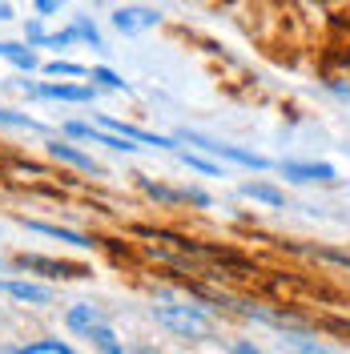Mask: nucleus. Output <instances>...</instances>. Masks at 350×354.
Returning a JSON list of instances; mask_svg holds the SVG:
<instances>
[{"instance_id":"27","label":"nucleus","mask_w":350,"mask_h":354,"mask_svg":"<svg viewBox=\"0 0 350 354\" xmlns=\"http://www.w3.org/2000/svg\"><path fill=\"white\" fill-rule=\"evenodd\" d=\"M61 4L65 0H33V12L37 17H53V12H61Z\"/></svg>"},{"instance_id":"2","label":"nucleus","mask_w":350,"mask_h":354,"mask_svg":"<svg viewBox=\"0 0 350 354\" xmlns=\"http://www.w3.org/2000/svg\"><path fill=\"white\" fill-rule=\"evenodd\" d=\"M157 322L165 330H174L177 338H210L214 334V322L210 314L197 306H161L157 310Z\"/></svg>"},{"instance_id":"26","label":"nucleus","mask_w":350,"mask_h":354,"mask_svg":"<svg viewBox=\"0 0 350 354\" xmlns=\"http://www.w3.org/2000/svg\"><path fill=\"white\" fill-rule=\"evenodd\" d=\"M314 258H322V262H334V266H342V270H350V254H342V250H314Z\"/></svg>"},{"instance_id":"4","label":"nucleus","mask_w":350,"mask_h":354,"mask_svg":"<svg viewBox=\"0 0 350 354\" xmlns=\"http://www.w3.org/2000/svg\"><path fill=\"white\" fill-rule=\"evenodd\" d=\"M278 174L298 185H338V169L330 161H278Z\"/></svg>"},{"instance_id":"1","label":"nucleus","mask_w":350,"mask_h":354,"mask_svg":"<svg viewBox=\"0 0 350 354\" xmlns=\"http://www.w3.org/2000/svg\"><path fill=\"white\" fill-rule=\"evenodd\" d=\"M181 141H185V145H194L197 153H210V157H218V161H234V165H241V169H254V174L274 169V161H270V157L254 153V149H241V145L214 141V137H205V133H197V129H181Z\"/></svg>"},{"instance_id":"20","label":"nucleus","mask_w":350,"mask_h":354,"mask_svg":"<svg viewBox=\"0 0 350 354\" xmlns=\"http://www.w3.org/2000/svg\"><path fill=\"white\" fill-rule=\"evenodd\" d=\"M44 73H48V77H89V68L77 65V61H48Z\"/></svg>"},{"instance_id":"29","label":"nucleus","mask_w":350,"mask_h":354,"mask_svg":"<svg viewBox=\"0 0 350 354\" xmlns=\"http://www.w3.org/2000/svg\"><path fill=\"white\" fill-rule=\"evenodd\" d=\"M12 17V8H8V0H0V21H8Z\"/></svg>"},{"instance_id":"24","label":"nucleus","mask_w":350,"mask_h":354,"mask_svg":"<svg viewBox=\"0 0 350 354\" xmlns=\"http://www.w3.org/2000/svg\"><path fill=\"white\" fill-rule=\"evenodd\" d=\"M73 41H77V32H73V28H61V32H48L41 48H65V44H73Z\"/></svg>"},{"instance_id":"7","label":"nucleus","mask_w":350,"mask_h":354,"mask_svg":"<svg viewBox=\"0 0 350 354\" xmlns=\"http://www.w3.org/2000/svg\"><path fill=\"white\" fill-rule=\"evenodd\" d=\"M24 230H33V234H44V238H57V242L73 245V250H93V238L85 234H77V230H65V225H53V221H41V218H21Z\"/></svg>"},{"instance_id":"15","label":"nucleus","mask_w":350,"mask_h":354,"mask_svg":"<svg viewBox=\"0 0 350 354\" xmlns=\"http://www.w3.org/2000/svg\"><path fill=\"white\" fill-rule=\"evenodd\" d=\"M73 32H77V41H85L89 48H105V37H101V28L89 21V17H73Z\"/></svg>"},{"instance_id":"5","label":"nucleus","mask_w":350,"mask_h":354,"mask_svg":"<svg viewBox=\"0 0 350 354\" xmlns=\"http://www.w3.org/2000/svg\"><path fill=\"white\" fill-rule=\"evenodd\" d=\"M161 24V12L149 8V4H125V8H117L113 12V28L121 32V37H141V32H149Z\"/></svg>"},{"instance_id":"25","label":"nucleus","mask_w":350,"mask_h":354,"mask_svg":"<svg viewBox=\"0 0 350 354\" xmlns=\"http://www.w3.org/2000/svg\"><path fill=\"white\" fill-rule=\"evenodd\" d=\"M322 85H326L330 93L338 97V101H350V77H326Z\"/></svg>"},{"instance_id":"13","label":"nucleus","mask_w":350,"mask_h":354,"mask_svg":"<svg viewBox=\"0 0 350 354\" xmlns=\"http://www.w3.org/2000/svg\"><path fill=\"white\" fill-rule=\"evenodd\" d=\"M93 326H101V310L93 306V302H81V306H73V310H68V330L89 334Z\"/></svg>"},{"instance_id":"10","label":"nucleus","mask_w":350,"mask_h":354,"mask_svg":"<svg viewBox=\"0 0 350 354\" xmlns=\"http://www.w3.org/2000/svg\"><path fill=\"white\" fill-rule=\"evenodd\" d=\"M0 294H8V298H17V302H33V306L53 302V290L37 286V282H0Z\"/></svg>"},{"instance_id":"9","label":"nucleus","mask_w":350,"mask_h":354,"mask_svg":"<svg viewBox=\"0 0 350 354\" xmlns=\"http://www.w3.org/2000/svg\"><path fill=\"white\" fill-rule=\"evenodd\" d=\"M0 57H4L8 65H17L21 73L41 68V57H37V48H33L28 41H0Z\"/></svg>"},{"instance_id":"30","label":"nucleus","mask_w":350,"mask_h":354,"mask_svg":"<svg viewBox=\"0 0 350 354\" xmlns=\"http://www.w3.org/2000/svg\"><path fill=\"white\" fill-rule=\"evenodd\" d=\"M318 4H330V0H318Z\"/></svg>"},{"instance_id":"14","label":"nucleus","mask_w":350,"mask_h":354,"mask_svg":"<svg viewBox=\"0 0 350 354\" xmlns=\"http://www.w3.org/2000/svg\"><path fill=\"white\" fill-rule=\"evenodd\" d=\"M89 81H97V88H113V93H133L125 77H117L109 65H93L89 68Z\"/></svg>"},{"instance_id":"18","label":"nucleus","mask_w":350,"mask_h":354,"mask_svg":"<svg viewBox=\"0 0 350 354\" xmlns=\"http://www.w3.org/2000/svg\"><path fill=\"white\" fill-rule=\"evenodd\" d=\"M290 354H334V351H326V346H318L314 338H306V334H298V330H290Z\"/></svg>"},{"instance_id":"19","label":"nucleus","mask_w":350,"mask_h":354,"mask_svg":"<svg viewBox=\"0 0 350 354\" xmlns=\"http://www.w3.org/2000/svg\"><path fill=\"white\" fill-rule=\"evenodd\" d=\"M17 354H77V351L65 346V342H57V338H41V342H33V346H24Z\"/></svg>"},{"instance_id":"28","label":"nucleus","mask_w":350,"mask_h":354,"mask_svg":"<svg viewBox=\"0 0 350 354\" xmlns=\"http://www.w3.org/2000/svg\"><path fill=\"white\" fill-rule=\"evenodd\" d=\"M234 354H258V351H254L250 342H234Z\"/></svg>"},{"instance_id":"22","label":"nucleus","mask_w":350,"mask_h":354,"mask_svg":"<svg viewBox=\"0 0 350 354\" xmlns=\"http://www.w3.org/2000/svg\"><path fill=\"white\" fill-rule=\"evenodd\" d=\"M181 201H185V205H197V209H210V205H214V198H210L205 189H197V185H181Z\"/></svg>"},{"instance_id":"23","label":"nucleus","mask_w":350,"mask_h":354,"mask_svg":"<svg viewBox=\"0 0 350 354\" xmlns=\"http://www.w3.org/2000/svg\"><path fill=\"white\" fill-rule=\"evenodd\" d=\"M41 21H44V17H28V24H24V41L33 44V48H41V44H44V37H48Z\"/></svg>"},{"instance_id":"8","label":"nucleus","mask_w":350,"mask_h":354,"mask_svg":"<svg viewBox=\"0 0 350 354\" xmlns=\"http://www.w3.org/2000/svg\"><path fill=\"white\" fill-rule=\"evenodd\" d=\"M17 266H21V270H41V274H48V278H85V270H81V266L53 262V258H41V254H21Z\"/></svg>"},{"instance_id":"3","label":"nucleus","mask_w":350,"mask_h":354,"mask_svg":"<svg viewBox=\"0 0 350 354\" xmlns=\"http://www.w3.org/2000/svg\"><path fill=\"white\" fill-rule=\"evenodd\" d=\"M21 88L28 97H41V101H68V105H93L97 101V85H73V81H61V85H33V81H21Z\"/></svg>"},{"instance_id":"6","label":"nucleus","mask_w":350,"mask_h":354,"mask_svg":"<svg viewBox=\"0 0 350 354\" xmlns=\"http://www.w3.org/2000/svg\"><path fill=\"white\" fill-rule=\"evenodd\" d=\"M48 157H53V161H61V165L81 169V174H101V165H97V161H93L85 149H81V145H73V141H65V137L48 141Z\"/></svg>"},{"instance_id":"16","label":"nucleus","mask_w":350,"mask_h":354,"mask_svg":"<svg viewBox=\"0 0 350 354\" xmlns=\"http://www.w3.org/2000/svg\"><path fill=\"white\" fill-rule=\"evenodd\" d=\"M177 157H181V161H185L190 169H197V174H205V177H225V169H221L218 161H205L201 153H190V149H181Z\"/></svg>"},{"instance_id":"11","label":"nucleus","mask_w":350,"mask_h":354,"mask_svg":"<svg viewBox=\"0 0 350 354\" xmlns=\"http://www.w3.org/2000/svg\"><path fill=\"white\" fill-rule=\"evenodd\" d=\"M241 198L262 201V205H270V209H286V194L274 185V181H246V185H241Z\"/></svg>"},{"instance_id":"17","label":"nucleus","mask_w":350,"mask_h":354,"mask_svg":"<svg viewBox=\"0 0 350 354\" xmlns=\"http://www.w3.org/2000/svg\"><path fill=\"white\" fill-rule=\"evenodd\" d=\"M0 125H8V129H33V133L44 129L41 121H33L28 113H12V109H0Z\"/></svg>"},{"instance_id":"12","label":"nucleus","mask_w":350,"mask_h":354,"mask_svg":"<svg viewBox=\"0 0 350 354\" xmlns=\"http://www.w3.org/2000/svg\"><path fill=\"white\" fill-rule=\"evenodd\" d=\"M137 185H141V194L145 198H154L157 205H181V189L177 185H165V181H154V177H145V174H137Z\"/></svg>"},{"instance_id":"21","label":"nucleus","mask_w":350,"mask_h":354,"mask_svg":"<svg viewBox=\"0 0 350 354\" xmlns=\"http://www.w3.org/2000/svg\"><path fill=\"white\" fill-rule=\"evenodd\" d=\"M89 338L101 346V354H121V346H117V338H113V330L105 326V322H101V326H93V330H89Z\"/></svg>"}]
</instances>
